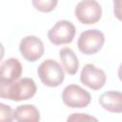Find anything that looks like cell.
Returning a JSON list of instances; mask_svg holds the SVG:
<instances>
[{
  "label": "cell",
  "mask_w": 122,
  "mask_h": 122,
  "mask_svg": "<svg viewBox=\"0 0 122 122\" xmlns=\"http://www.w3.org/2000/svg\"><path fill=\"white\" fill-rule=\"evenodd\" d=\"M80 81L88 88L97 91L104 87L106 83L105 72L93 64H87L83 67L80 73Z\"/></svg>",
  "instance_id": "ba28073f"
},
{
  "label": "cell",
  "mask_w": 122,
  "mask_h": 122,
  "mask_svg": "<svg viewBox=\"0 0 122 122\" xmlns=\"http://www.w3.org/2000/svg\"><path fill=\"white\" fill-rule=\"evenodd\" d=\"M75 35L74 25L67 20L56 22L48 31V38L53 45L69 44L73 40Z\"/></svg>",
  "instance_id": "5b68a950"
},
{
  "label": "cell",
  "mask_w": 122,
  "mask_h": 122,
  "mask_svg": "<svg viewBox=\"0 0 122 122\" xmlns=\"http://www.w3.org/2000/svg\"><path fill=\"white\" fill-rule=\"evenodd\" d=\"M91 94L78 85L71 84L62 92L64 104L70 108H85L91 103Z\"/></svg>",
  "instance_id": "277c9868"
},
{
  "label": "cell",
  "mask_w": 122,
  "mask_h": 122,
  "mask_svg": "<svg viewBox=\"0 0 122 122\" xmlns=\"http://www.w3.org/2000/svg\"><path fill=\"white\" fill-rule=\"evenodd\" d=\"M59 58L63 64L64 70L67 73L73 75L77 72L79 62L77 59L76 54L73 52V51L70 48H62L59 51Z\"/></svg>",
  "instance_id": "7c38bea8"
},
{
  "label": "cell",
  "mask_w": 122,
  "mask_h": 122,
  "mask_svg": "<svg viewBox=\"0 0 122 122\" xmlns=\"http://www.w3.org/2000/svg\"><path fill=\"white\" fill-rule=\"evenodd\" d=\"M13 119L18 122H37L40 120V113L34 105H20L13 112Z\"/></svg>",
  "instance_id": "8fae6325"
},
{
  "label": "cell",
  "mask_w": 122,
  "mask_h": 122,
  "mask_svg": "<svg viewBox=\"0 0 122 122\" xmlns=\"http://www.w3.org/2000/svg\"><path fill=\"white\" fill-rule=\"evenodd\" d=\"M19 51L26 60L34 62L42 57L44 53V45L42 40L37 36L28 35L21 40Z\"/></svg>",
  "instance_id": "52a82bcc"
},
{
  "label": "cell",
  "mask_w": 122,
  "mask_h": 122,
  "mask_svg": "<svg viewBox=\"0 0 122 122\" xmlns=\"http://www.w3.org/2000/svg\"><path fill=\"white\" fill-rule=\"evenodd\" d=\"M12 120H13L12 109L8 105L0 103V122H10Z\"/></svg>",
  "instance_id": "5bb4252c"
},
{
  "label": "cell",
  "mask_w": 122,
  "mask_h": 122,
  "mask_svg": "<svg viewBox=\"0 0 122 122\" xmlns=\"http://www.w3.org/2000/svg\"><path fill=\"white\" fill-rule=\"evenodd\" d=\"M4 54H5V49H4V46H3V44L0 42V61L3 59V57H4Z\"/></svg>",
  "instance_id": "2e32d148"
},
{
  "label": "cell",
  "mask_w": 122,
  "mask_h": 122,
  "mask_svg": "<svg viewBox=\"0 0 122 122\" xmlns=\"http://www.w3.org/2000/svg\"><path fill=\"white\" fill-rule=\"evenodd\" d=\"M36 92V84L33 79L25 77L18 81H12L9 88L8 99L12 101L28 100L34 96Z\"/></svg>",
  "instance_id": "8992f818"
},
{
  "label": "cell",
  "mask_w": 122,
  "mask_h": 122,
  "mask_svg": "<svg viewBox=\"0 0 122 122\" xmlns=\"http://www.w3.org/2000/svg\"><path fill=\"white\" fill-rule=\"evenodd\" d=\"M99 104L108 112L121 113L122 112V94L118 91H109L99 96Z\"/></svg>",
  "instance_id": "9c48e42d"
},
{
  "label": "cell",
  "mask_w": 122,
  "mask_h": 122,
  "mask_svg": "<svg viewBox=\"0 0 122 122\" xmlns=\"http://www.w3.org/2000/svg\"><path fill=\"white\" fill-rule=\"evenodd\" d=\"M37 74L45 86L51 88L62 84L65 78L61 66L52 59L43 61L37 69Z\"/></svg>",
  "instance_id": "6da1fadb"
},
{
  "label": "cell",
  "mask_w": 122,
  "mask_h": 122,
  "mask_svg": "<svg viewBox=\"0 0 122 122\" xmlns=\"http://www.w3.org/2000/svg\"><path fill=\"white\" fill-rule=\"evenodd\" d=\"M74 13L80 23L95 24L102 16V8L95 0H82L76 5Z\"/></svg>",
  "instance_id": "3957f363"
},
{
  "label": "cell",
  "mask_w": 122,
  "mask_h": 122,
  "mask_svg": "<svg viewBox=\"0 0 122 122\" xmlns=\"http://www.w3.org/2000/svg\"><path fill=\"white\" fill-rule=\"evenodd\" d=\"M105 42V37L102 31L98 30H84L78 37L77 46L79 51L87 55L94 54L99 51Z\"/></svg>",
  "instance_id": "7a4b0ae2"
},
{
  "label": "cell",
  "mask_w": 122,
  "mask_h": 122,
  "mask_svg": "<svg viewBox=\"0 0 122 122\" xmlns=\"http://www.w3.org/2000/svg\"><path fill=\"white\" fill-rule=\"evenodd\" d=\"M68 121H97V119L93 116H91L87 113H72L68 117Z\"/></svg>",
  "instance_id": "9a60e30c"
},
{
  "label": "cell",
  "mask_w": 122,
  "mask_h": 122,
  "mask_svg": "<svg viewBox=\"0 0 122 122\" xmlns=\"http://www.w3.org/2000/svg\"><path fill=\"white\" fill-rule=\"evenodd\" d=\"M58 0H32L33 7L41 12H50L55 9Z\"/></svg>",
  "instance_id": "4fadbf2b"
},
{
  "label": "cell",
  "mask_w": 122,
  "mask_h": 122,
  "mask_svg": "<svg viewBox=\"0 0 122 122\" xmlns=\"http://www.w3.org/2000/svg\"><path fill=\"white\" fill-rule=\"evenodd\" d=\"M22 74V65L16 58H9L0 65V78L7 81H15Z\"/></svg>",
  "instance_id": "30bf717a"
}]
</instances>
